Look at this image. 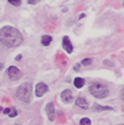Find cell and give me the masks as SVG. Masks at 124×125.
<instances>
[{
  "mask_svg": "<svg viewBox=\"0 0 124 125\" xmlns=\"http://www.w3.org/2000/svg\"><path fill=\"white\" fill-rule=\"evenodd\" d=\"M2 67H4V65H2V64L0 62V70H2Z\"/></svg>",
  "mask_w": 124,
  "mask_h": 125,
  "instance_id": "obj_23",
  "label": "cell"
},
{
  "mask_svg": "<svg viewBox=\"0 0 124 125\" xmlns=\"http://www.w3.org/2000/svg\"><path fill=\"white\" fill-rule=\"evenodd\" d=\"M90 93L96 98H99V99H103V98L108 97L109 94V90L108 87L104 85V84L101 83H92L90 84V87H89Z\"/></svg>",
  "mask_w": 124,
  "mask_h": 125,
  "instance_id": "obj_3",
  "label": "cell"
},
{
  "mask_svg": "<svg viewBox=\"0 0 124 125\" xmlns=\"http://www.w3.org/2000/svg\"><path fill=\"white\" fill-rule=\"evenodd\" d=\"M0 42L7 47H17L23 42V35L15 27L4 26L0 30Z\"/></svg>",
  "mask_w": 124,
  "mask_h": 125,
  "instance_id": "obj_1",
  "label": "cell"
},
{
  "mask_svg": "<svg viewBox=\"0 0 124 125\" xmlns=\"http://www.w3.org/2000/svg\"><path fill=\"white\" fill-rule=\"evenodd\" d=\"M79 123H80L82 125H84V124H85V125H90V124H91V120H90L89 118H82Z\"/></svg>",
  "mask_w": 124,
  "mask_h": 125,
  "instance_id": "obj_14",
  "label": "cell"
},
{
  "mask_svg": "<svg viewBox=\"0 0 124 125\" xmlns=\"http://www.w3.org/2000/svg\"><path fill=\"white\" fill-rule=\"evenodd\" d=\"M91 62H92V59H91V58H85L82 62V65H85V66H86V65H90Z\"/></svg>",
  "mask_w": 124,
  "mask_h": 125,
  "instance_id": "obj_15",
  "label": "cell"
},
{
  "mask_svg": "<svg viewBox=\"0 0 124 125\" xmlns=\"http://www.w3.org/2000/svg\"><path fill=\"white\" fill-rule=\"evenodd\" d=\"M40 0H27L28 4H31V5H34V4H37V2H39Z\"/></svg>",
  "mask_w": 124,
  "mask_h": 125,
  "instance_id": "obj_17",
  "label": "cell"
},
{
  "mask_svg": "<svg viewBox=\"0 0 124 125\" xmlns=\"http://www.w3.org/2000/svg\"><path fill=\"white\" fill-rule=\"evenodd\" d=\"M104 64H105V65H110V66H112V62H109V60H105V62H104Z\"/></svg>",
  "mask_w": 124,
  "mask_h": 125,
  "instance_id": "obj_18",
  "label": "cell"
},
{
  "mask_svg": "<svg viewBox=\"0 0 124 125\" xmlns=\"http://www.w3.org/2000/svg\"><path fill=\"white\" fill-rule=\"evenodd\" d=\"M17 113H18V112H17V110H15V109H11V111H10V113H8V116L13 118V117H15V116H17Z\"/></svg>",
  "mask_w": 124,
  "mask_h": 125,
  "instance_id": "obj_16",
  "label": "cell"
},
{
  "mask_svg": "<svg viewBox=\"0 0 124 125\" xmlns=\"http://www.w3.org/2000/svg\"><path fill=\"white\" fill-rule=\"evenodd\" d=\"M46 113H47V116H48V119L50 120H53V118H55V104L52 102L48 103L47 106H46Z\"/></svg>",
  "mask_w": 124,
  "mask_h": 125,
  "instance_id": "obj_8",
  "label": "cell"
},
{
  "mask_svg": "<svg viewBox=\"0 0 124 125\" xmlns=\"http://www.w3.org/2000/svg\"><path fill=\"white\" fill-rule=\"evenodd\" d=\"M32 97V84L24 83L17 90V98L23 103H30Z\"/></svg>",
  "mask_w": 124,
  "mask_h": 125,
  "instance_id": "obj_2",
  "label": "cell"
},
{
  "mask_svg": "<svg viewBox=\"0 0 124 125\" xmlns=\"http://www.w3.org/2000/svg\"><path fill=\"white\" fill-rule=\"evenodd\" d=\"M84 17H85V14H80V15H79V19H82V18H84Z\"/></svg>",
  "mask_w": 124,
  "mask_h": 125,
  "instance_id": "obj_22",
  "label": "cell"
},
{
  "mask_svg": "<svg viewBox=\"0 0 124 125\" xmlns=\"http://www.w3.org/2000/svg\"><path fill=\"white\" fill-rule=\"evenodd\" d=\"M60 97H62V100L64 103H70V102H72V92L70 90H65L62 92V94H60Z\"/></svg>",
  "mask_w": 124,
  "mask_h": 125,
  "instance_id": "obj_7",
  "label": "cell"
},
{
  "mask_svg": "<svg viewBox=\"0 0 124 125\" xmlns=\"http://www.w3.org/2000/svg\"><path fill=\"white\" fill-rule=\"evenodd\" d=\"M73 84H75V86H76L77 89H80L85 84V79L80 78V77H77V78H75V80H73Z\"/></svg>",
  "mask_w": 124,
  "mask_h": 125,
  "instance_id": "obj_10",
  "label": "cell"
},
{
  "mask_svg": "<svg viewBox=\"0 0 124 125\" xmlns=\"http://www.w3.org/2000/svg\"><path fill=\"white\" fill-rule=\"evenodd\" d=\"M48 90V86L45 83H38L35 85V97L44 96Z\"/></svg>",
  "mask_w": 124,
  "mask_h": 125,
  "instance_id": "obj_4",
  "label": "cell"
},
{
  "mask_svg": "<svg viewBox=\"0 0 124 125\" xmlns=\"http://www.w3.org/2000/svg\"><path fill=\"white\" fill-rule=\"evenodd\" d=\"M121 98L123 99V102H124V89L122 91H121Z\"/></svg>",
  "mask_w": 124,
  "mask_h": 125,
  "instance_id": "obj_20",
  "label": "cell"
},
{
  "mask_svg": "<svg viewBox=\"0 0 124 125\" xmlns=\"http://www.w3.org/2000/svg\"><path fill=\"white\" fill-rule=\"evenodd\" d=\"M8 2L13 6H20L21 5V0H8Z\"/></svg>",
  "mask_w": 124,
  "mask_h": 125,
  "instance_id": "obj_13",
  "label": "cell"
},
{
  "mask_svg": "<svg viewBox=\"0 0 124 125\" xmlns=\"http://www.w3.org/2000/svg\"><path fill=\"white\" fill-rule=\"evenodd\" d=\"M7 73H8V77H10L12 80H15V79H18V78L21 76L19 69L15 67V66H10L8 70H7Z\"/></svg>",
  "mask_w": 124,
  "mask_h": 125,
  "instance_id": "obj_5",
  "label": "cell"
},
{
  "mask_svg": "<svg viewBox=\"0 0 124 125\" xmlns=\"http://www.w3.org/2000/svg\"><path fill=\"white\" fill-rule=\"evenodd\" d=\"M10 111H11V109H8V107H6L5 110H4V113L6 115V113H10Z\"/></svg>",
  "mask_w": 124,
  "mask_h": 125,
  "instance_id": "obj_19",
  "label": "cell"
},
{
  "mask_svg": "<svg viewBox=\"0 0 124 125\" xmlns=\"http://www.w3.org/2000/svg\"><path fill=\"white\" fill-rule=\"evenodd\" d=\"M93 110H96V111H104V110H112L110 106H102V105H95L93 106Z\"/></svg>",
  "mask_w": 124,
  "mask_h": 125,
  "instance_id": "obj_12",
  "label": "cell"
},
{
  "mask_svg": "<svg viewBox=\"0 0 124 125\" xmlns=\"http://www.w3.org/2000/svg\"><path fill=\"white\" fill-rule=\"evenodd\" d=\"M15 60H18V62H19V60H21V54H18V56L15 57Z\"/></svg>",
  "mask_w": 124,
  "mask_h": 125,
  "instance_id": "obj_21",
  "label": "cell"
},
{
  "mask_svg": "<svg viewBox=\"0 0 124 125\" xmlns=\"http://www.w3.org/2000/svg\"><path fill=\"white\" fill-rule=\"evenodd\" d=\"M52 42V38H51V35H43L41 37V44L44 45V46H48Z\"/></svg>",
  "mask_w": 124,
  "mask_h": 125,
  "instance_id": "obj_11",
  "label": "cell"
},
{
  "mask_svg": "<svg viewBox=\"0 0 124 125\" xmlns=\"http://www.w3.org/2000/svg\"><path fill=\"white\" fill-rule=\"evenodd\" d=\"M63 49L65 50L68 53H72V51H73V46H72V44L70 42V38L68 35H65V37H63Z\"/></svg>",
  "mask_w": 124,
  "mask_h": 125,
  "instance_id": "obj_6",
  "label": "cell"
},
{
  "mask_svg": "<svg viewBox=\"0 0 124 125\" xmlns=\"http://www.w3.org/2000/svg\"><path fill=\"white\" fill-rule=\"evenodd\" d=\"M76 105H77V106H79V107H82V109H84V110L89 109V104H88L86 99H85L84 97H79V98H77V100H76Z\"/></svg>",
  "mask_w": 124,
  "mask_h": 125,
  "instance_id": "obj_9",
  "label": "cell"
}]
</instances>
